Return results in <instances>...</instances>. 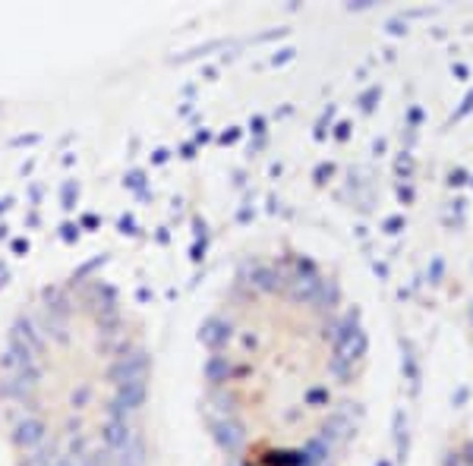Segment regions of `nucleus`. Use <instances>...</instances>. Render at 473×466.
I'll use <instances>...</instances> for the list:
<instances>
[{"label": "nucleus", "instance_id": "obj_1", "mask_svg": "<svg viewBox=\"0 0 473 466\" xmlns=\"http://www.w3.org/2000/svg\"><path fill=\"white\" fill-rule=\"evenodd\" d=\"M363 344L316 265L262 258L208 328L205 409L227 466H332L353 428Z\"/></svg>", "mask_w": 473, "mask_h": 466}]
</instances>
